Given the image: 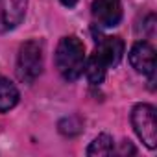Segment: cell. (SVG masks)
Instances as JSON below:
<instances>
[{"instance_id": "cell-1", "label": "cell", "mask_w": 157, "mask_h": 157, "mask_svg": "<svg viewBox=\"0 0 157 157\" xmlns=\"http://www.w3.org/2000/svg\"><path fill=\"white\" fill-rule=\"evenodd\" d=\"M56 67L67 82H76L85 68V46L76 35H67L56 48Z\"/></svg>"}, {"instance_id": "cell-2", "label": "cell", "mask_w": 157, "mask_h": 157, "mask_svg": "<svg viewBox=\"0 0 157 157\" xmlns=\"http://www.w3.org/2000/svg\"><path fill=\"white\" fill-rule=\"evenodd\" d=\"M17 78L22 83H33L43 72V46L37 41H26L19 48L17 56V67H15Z\"/></svg>"}, {"instance_id": "cell-3", "label": "cell", "mask_w": 157, "mask_h": 157, "mask_svg": "<svg viewBox=\"0 0 157 157\" xmlns=\"http://www.w3.org/2000/svg\"><path fill=\"white\" fill-rule=\"evenodd\" d=\"M131 124L137 133V137L153 150L157 146V118H155V107L150 104H139L131 111Z\"/></svg>"}, {"instance_id": "cell-4", "label": "cell", "mask_w": 157, "mask_h": 157, "mask_svg": "<svg viewBox=\"0 0 157 157\" xmlns=\"http://www.w3.org/2000/svg\"><path fill=\"white\" fill-rule=\"evenodd\" d=\"M129 65L139 72L148 76L150 80H153V74H155V50L150 43L146 41H139L131 46L129 50Z\"/></svg>"}, {"instance_id": "cell-5", "label": "cell", "mask_w": 157, "mask_h": 157, "mask_svg": "<svg viewBox=\"0 0 157 157\" xmlns=\"http://www.w3.org/2000/svg\"><path fill=\"white\" fill-rule=\"evenodd\" d=\"M28 8V0H0V33H8L17 28Z\"/></svg>"}, {"instance_id": "cell-6", "label": "cell", "mask_w": 157, "mask_h": 157, "mask_svg": "<svg viewBox=\"0 0 157 157\" xmlns=\"http://www.w3.org/2000/svg\"><path fill=\"white\" fill-rule=\"evenodd\" d=\"M91 13L98 24L113 28L122 19V4L120 0H93Z\"/></svg>"}, {"instance_id": "cell-7", "label": "cell", "mask_w": 157, "mask_h": 157, "mask_svg": "<svg viewBox=\"0 0 157 157\" xmlns=\"http://www.w3.org/2000/svg\"><path fill=\"white\" fill-rule=\"evenodd\" d=\"M94 54L107 67H117L122 59V54H124V43L120 37H102Z\"/></svg>"}, {"instance_id": "cell-8", "label": "cell", "mask_w": 157, "mask_h": 157, "mask_svg": "<svg viewBox=\"0 0 157 157\" xmlns=\"http://www.w3.org/2000/svg\"><path fill=\"white\" fill-rule=\"evenodd\" d=\"M19 102V91L17 87L8 80V78L0 76V113H6L13 109Z\"/></svg>"}, {"instance_id": "cell-9", "label": "cell", "mask_w": 157, "mask_h": 157, "mask_svg": "<svg viewBox=\"0 0 157 157\" xmlns=\"http://www.w3.org/2000/svg\"><path fill=\"white\" fill-rule=\"evenodd\" d=\"M107 65L96 56V54H93L91 57H89V61L85 63V74H87V80L93 83V85H100L102 82H104V78H105V72H107Z\"/></svg>"}, {"instance_id": "cell-10", "label": "cell", "mask_w": 157, "mask_h": 157, "mask_svg": "<svg viewBox=\"0 0 157 157\" xmlns=\"http://www.w3.org/2000/svg\"><path fill=\"white\" fill-rule=\"evenodd\" d=\"M113 142H115L113 137H109L107 133H102L91 142V146L87 148V155H111L115 150Z\"/></svg>"}, {"instance_id": "cell-11", "label": "cell", "mask_w": 157, "mask_h": 157, "mask_svg": "<svg viewBox=\"0 0 157 157\" xmlns=\"http://www.w3.org/2000/svg\"><path fill=\"white\" fill-rule=\"evenodd\" d=\"M59 2L65 6V8H74L78 4V0H59Z\"/></svg>"}]
</instances>
